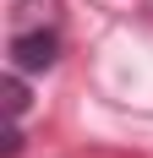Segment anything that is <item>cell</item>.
I'll use <instances>...</instances> for the list:
<instances>
[{
  "mask_svg": "<svg viewBox=\"0 0 153 158\" xmlns=\"http://www.w3.org/2000/svg\"><path fill=\"white\" fill-rule=\"evenodd\" d=\"M60 60V33L55 27H28L11 38V65L16 71H49Z\"/></svg>",
  "mask_w": 153,
  "mask_h": 158,
  "instance_id": "6da1fadb",
  "label": "cell"
},
{
  "mask_svg": "<svg viewBox=\"0 0 153 158\" xmlns=\"http://www.w3.org/2000/svg\"><path fill=\"white\" fill-rule=\"evenodd\" d=\"M0 98H6V114H22V109H28V87H22V77H6V82H0Z\"/></svg>",
  "mask_w": 153,
  "mask_h": 158,
  "instance_id": "7a4b0ae2",
  "label": "cell"
},
{
  "mask_svg": "<svg viewBox=\"0 0 153 158\" xmlns=\"http://www.w3.org/2000/svg\"><path fill=\"white\" fill-rule=\"evenodd\" d=\"M16 153H22V131H6V136H0V158H16Z\"/></svg>",
  "mask_w": 153,
  "mask_h": 158,
  "instance_id": "3957f363",
  "label": "cell"
}]
</instances>
